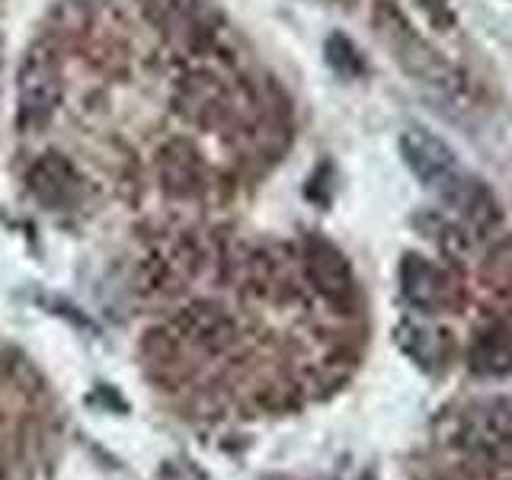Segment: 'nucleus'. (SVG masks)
Here are the masks:
<instances>
[{
    "mask_svg": "<svg viewBox=\"0 0 512 480\" xmlns=\"http://www.w3.org/2000/svg\"><path fill=\"white\" fill-rule=\"evenodd\" d=\"M20 119L29 128H42L61 106V64L48 45L29 48L20 64Z\"/></svg>",
    "mask_w": 512,
    "mask_h": 480,
    "instance_id": "obj_2",
    "label": "nucleus"
},
{
    "mask_svg": "<svg viewBox=\"0 0 512 480\" xmlns=\"http://www.w3.org/2000/svg\"><path fill=\"white\" fill-rule=\"evenodd\" d=\"M167 340L173 346H189L202 352H228L237 340V327L228 311H221L218 304H189L180 314L173 317V324L167 327Z\"/></svg>",
    "mask_w": 512,
    "mask_h": 480,
    "instance_id": "obj_3",
    "label": "nucleus"
},
{
    "mask_svg": "<svg viewBox=\"0 0 512 480\" xmlns=\"http://www.w3.org/2000/svg\"><path fill=\"white\" fill-rule=\"evenodd\" d=\"M141 10L154 26H183L196 13V0H141Z\"/></svg>",
    "mask_w": 512,
    "mask_h": 480,
    "instance_id": "obj_10",
    "label": "nucleus"
},
{
    "mask_svg": "<svg viewBox=\"0 0 512 480\" xmlns=\"http://www.w3.org/2000/svg\"><path fill=\"white\" fill-rule=\"evenodd\" d=\"M400 154H404L407 167L416 173V180L429 189H436L439 196L464 173L458 167L452 148H448L442 138L429 135L426 128H410V132L400 135Z\"/></svg>",
    "mask_w": 512,
    "mask_h": 480,
    "instance_id": "obj_4",
    "label": "nucleus"
},
{
    "mask_svg": "<svg viewBox=\"0 0 512 480\" xmlns=\"http://www.w3.org/2000/svg\"><path fill=\"white\" fill-rule=\"evenodd\" d=\"M400 340H404V349L410 352V356L416 362H432V359H442L445 356V343H442V336L436 333H429V330H420V327H410L400 333Z\"/></svg>",
    "mask_w": 512,
    "mask_h": 480,
    "instance_id": "obj_12",
    "label": "nucleus"
},
{
    "mask_svg": "<svg viewBox=\"0 0 512 480\" xmlns=\"http://www.w3.org/2000/svg\"><path fill=\"white\" fill-rule=\"evenodd\" d=\"M29 192L36 196L45 208H68L77 205L84 196V180H80L77 167L61 154H42L26 173Z\"/></svg>",
    "mask_w": 512,
    "mask_h": 480,
    "instance_id": "obj_6",
    "label": "nucleus"
},
{
    "mask_svg": "<svg viewBox=\"0 0 512 480\" xmlns=\"http://www.w3.org/2000/svg\"><path fill=\"white\" fill-rule=\"evenodd\" d=\"M327 64L343 77H359L365 71L362 55L356 52V45H352L346 36H330L327 39Z\"/></svg>",
    "mask_w": 512,
    "mask_h": 480,
    "instance_id": "obj_11",
    "label": "nucleus"
},
{
    "mask_svg": "<svg viewBox=\"0 0 512 480\" xmlns=\"http://www.w3.org/2000/svg\"><path fill=\"white\" fill-rule=\"evenodd\" d=\"M471 365L487 375L512 372V324H496L480 333L471 349Z\"/></svg>",
    "mask_w": 512,
    "mask_h": 480,
    "instance_id": "obj_9",
    "label": "nucleus"
},
{
    "mask_svg": "<svg viewBox=\"0 0 512 480\" xmlns=\"http://www.w3.org/2000/svg\"><path fill=\"white\" fill-rule=\"evenodd\" d=\"M304 272H308L311 285L317 288L320 295L330 301H346L352 298V269L343 260V253L336 250L333 244L320 237H311L304 244Z\"/></svg>",
    "mask_w": 512,
    "mask_h": 480,
    "instance_id": "obj_7",
    "label": "nucleus"
},
{
    "mask_svg": "<svg viewBox=\"0 0 512 480\" xmlns=\"http://www.w3.org/2000/svg\"><path fill=\"white\" fill-rule=\"evenodd\" d=\"M400 288H404L413 308L420 311H439L452 301V282H448V276L436 263H429L416 253L404 256V263H400Z\"/></svg>",
    "mask_w": 512,
    "mask_h": 480,
    "instance_id": "obj_8",
    "label": "nucleus"
},
{
    "mask_svg": "<svg viewBox=\"0 0 512 480\" xmlns=\"http://www.w3.org/2000/svg\"><path fill=\"white\" fill-rule=\"evenodd\" d=\"M375 23H378V32L384 36V42L394 48V58L404 64L407 74H413L416 80H423V84H432L439 90L458 87V74L452 71V64L432 52V45L420 36V32L410 29L404 13H400L394 4L378 0Z\"/></svg>",
    "mask_w": 512,
    "mask_h": 480,
    "instance_id": "obj_1",
    "label": "nucleus"
},
{
    "mask_svg": "<svg viewBox=\"0 0 512 480\" xmlns=\"http://www.w3.org/2000/svg\"><path fill=\"white\" fill-rule=\"evenodd\" d=\"M423 4H426V7H429L432 13H439V10L445 7V0H423Z\"/></svg>",
    "mask_w": 512,
    "mask_h": 480,
    "instance_id": "obj_13",
    "label": "nucleus"
},
{
    "mask_svg": "<svg viewBox=\"0 0 512 480\" xmlns=\"http://www.w3.org/2000/svg\"><path fill=\"white\" fill-rule=\"evenodd\" d=\"M205 160L189 138H170L157 151V180L173 199H192L205 186Z\"/></svg>",
    "mask_w": 512,
    "mask_h": 480,
    "instance_id": "obj_5",
    "label": "nucleus"
}]
</instances>
